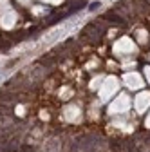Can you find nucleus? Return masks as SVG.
Here are the masks:
<instances>
[{"mask_svg": "<svg viewBox=\"0 0 150 152\" xmlns=\"http://www.w3.org/2000/svg\"><path fill=\"white\" fill-rule=\"evenodd\" d=\"M103 33H105V27H98L96 22H92V24H87L85 26V29L82 31V36L85 38L87 42H90V44H98L101 40Z\"/></svg>", "mask_w": 150, "mask_h": 152, "instance_id": "obj_1", "label": "nucleus"}, {"mask_svg": "<svg viewBox=\"0 0 150 152\" xmlns=\"http://www.w3.org/2000/svg\"><path fill=\"white\" fill-rule=\"evenodd\" d=\"M101 22H108V24H119V26H125V18H121L118 13L114 11H108V13H103L100 16Z\"/></svg>", "mask_w": 150, "mask_h": 152, "instance_id": "obj_2", "label": "nucleus"}, {"mask_svg": "<svg viewBox=\"0 0 150 152\" xmlns=\"http://www.w3.org/2000/svg\"><path fill=\"white\" fill-rule=\"evenodd\" d=\"M98 7H100V2H92V4L89 6V9H90V11H94V9H98Z\"/></svg>", "mask_w": 150, "mask_h": 152, "instance_id": "obj_3", "label": "nucleus"}, {"mask_svg": "<svg viewBox=\"0 0 150 152\" xmlns=\"http://www.w3.org/2000/svg\"><path fill=\"white\" fill-rule=\"evenodd\" d=\"M24 152H33V148H27V147H25V148H24Z\"/></svg>", "mask_w": 150, "mask_h": 152, "instance_id": "obj_4", "label": "nucleus"}]
</instances>
